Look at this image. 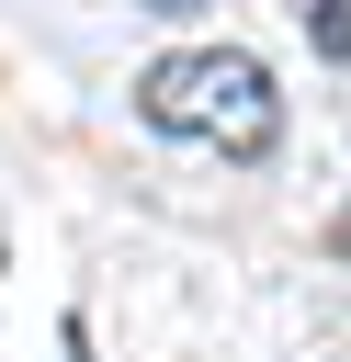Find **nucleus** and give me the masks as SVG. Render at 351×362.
I'll return each mask as SVG.
<instances>
[{"label":"nucleus","instance_id":"nucleus-2","mask_svg":"<svg viewBox=\"0 0 351 362\" xmlns=\"http://www.w3.org/2000/svg\"><path fill=\"white\" fill-rule=\"evenodd\" d=\"M317 45H328V57H351V0H317Z\"/></svg>","mask_w":351,"mask_h":362},{"label":"nucleus","instance_id":"nucleus-4","mask_svg":"<svg viewBox=\"0 0 351 362\" xmlns=\"http://www.w3.org/2000/svg\"><path fill=\"white\" fill-rule=\"evenodd\" d=\"M147 11H192V0H147Z\"/></svg>","mask_w":351,"mask_h":362},{"label":"nucleus","instance_id":"nucleus-3","mask_svg":"<svg viewBox=\"0 0 351 362\" xmlns=\"http://www.w3.org/2000/svg\"><path fill=\"white\" fill-rule=\"evenodd\" d=\"M328 249H340V260H351V215H328Z\"/></svg>","mask_w":351,"mask_h":362},{"label":"nucleus","instance_id":"nucleus-1","mask_svg":"<svg viewBox=\"0 0 351 362\" xmlns=\"http://www.w3.org/2000/svg\"><path fill=\"white\" fill-rule=\"evenodd\" d=\"M136 113L159 136H181V147H215V158H272V136H283V90H272V68L249 45H170V57H147Z\"/></svg>","mask_w":351,"mask_h":362}]
</instances>
